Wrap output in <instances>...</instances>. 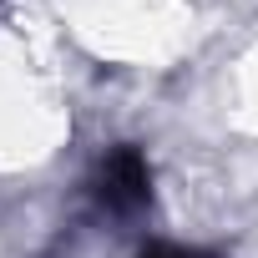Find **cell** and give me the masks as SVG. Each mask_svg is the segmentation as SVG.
Returning a JSON list of instances; mask_svg holds the SVG:
<instances>
[{
	"instance_id": "6da1fadb",
	"label": "cell",
	"mask_w": 258,
	"mask_h": 258,
	"mask_svg": "<svg viewBox=\"0 0 258 258\" xmlns=\"http://www.w3.org/2000/svg\"><path fill=\"white\" fill-rule=\"evenodd\" d=\"M96 198H101V208H111V213H142L147 208V198H152V167H147V157L137 152V147H111L106 157H101V167H96Z\"/></svg>"
},
{
	"instance_id": "7a4b0ae2",
	"label": "cell",
	"mask_w": 258,
	"mask_h": 258,
	"mask_svg": "<svg viewBox=\"0 0 258 258\" xmlns=\"http://www.w3.org/2000/svg\"><path fill=\"white\" fill-rule=\"evenodd\" d=\"M142 258H213V253H203V248H177V243H152Z\"/></svg>"
}]
</instances>
